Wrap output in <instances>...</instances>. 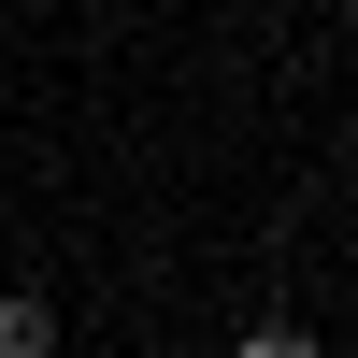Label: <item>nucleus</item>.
<instances>
[{
	"label": "nucleus",
	"instance_id": "obj_1",
	"mask_svg": "<svg viewBox=\"0 0 358 358\" xmlns=\"http://www.w3.org/2000/svg\"><path fill=\"white\" fill-rule=\"evenodd\" d=\"M0 358H57V301L43 287H0Z\"/></svg>",
	"mask_w": 358,
	"mask_h": 358
},
{
	"label": "nucleus",
	"instance_id": "obj_2",
	"mask_svg": "<svg viewBox=\"0 0 358 358\" xmlns=\"http://www.w3.org/2000/svg\"><path fill=\"white\" fill-rule=\"evenodd\" d=\"M229 358H330V344H315V330H287V315H273V330H244Z\"/></svg>",
	"mask_w": 358,
	"mask_h": 358
}]
</instances>
